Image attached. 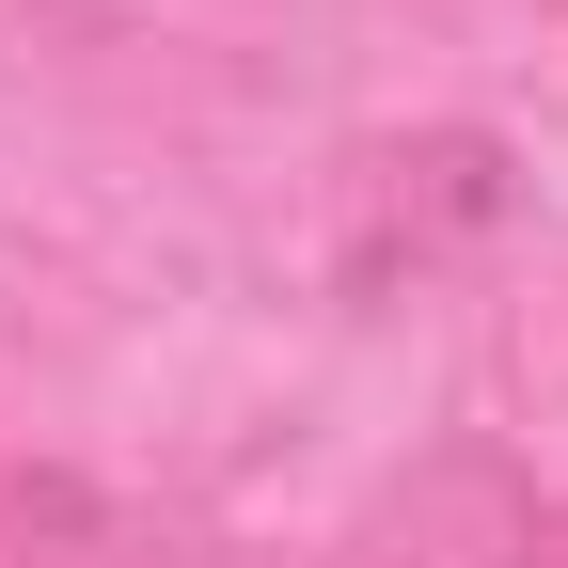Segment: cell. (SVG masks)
Listing matches in <instances>:
<instances>
[{
  "label": "cell",
  "mask_w": 568,
  "mask_h": 568,
  "mask_svg": "<svg viewBox=\"0 0 568 568\" xmlns=\"http://www.w3.org/2000/svg\"><path fill=\"white\" fill-rule=\"evenodd\" d=\"M347 568H568V521L489 443H443L347 521Z\"/></svg>",
  "instance_id": "2"
},
{
  "label": "cell",
  "mask_w": 568,
  "mask_h": 568,
  "mask_svg": "<svg viewBox=\"0 0 568 568\" xmlns=\"http://www.w3.org/2000/svg\"><path fill=\"white\" fill-rule=\"evenodd\" d=\"M521 222V159L489 126H410V142H364L347 159V237H332V284L347 301H395L410 268H443L474 237Z\"/></svg>",
  "instance_id": "1"
}]
</instances>
